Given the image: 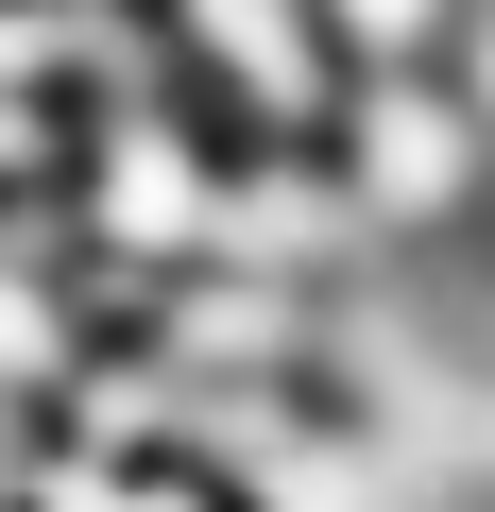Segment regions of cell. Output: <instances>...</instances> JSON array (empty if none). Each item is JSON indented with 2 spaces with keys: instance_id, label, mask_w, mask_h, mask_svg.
I'll list each match as a JSON object with an SVG mask.
<instances>
[{
  "instance_id": "cell-1",
  "label": "cell",
  "mask_w": 495,
  "mask_h": 512,
  "mask_svg": "<svg viewBox=\"0 0 495 512\" xmlns=\"http://www.w3.org/2000/svg\"><path fill=\"white\" fill-rule=\"evenodd\" d=\"M308 18H325V52H342V69H444L461 0H308Z\"/></svg>"
}]
</instances>
